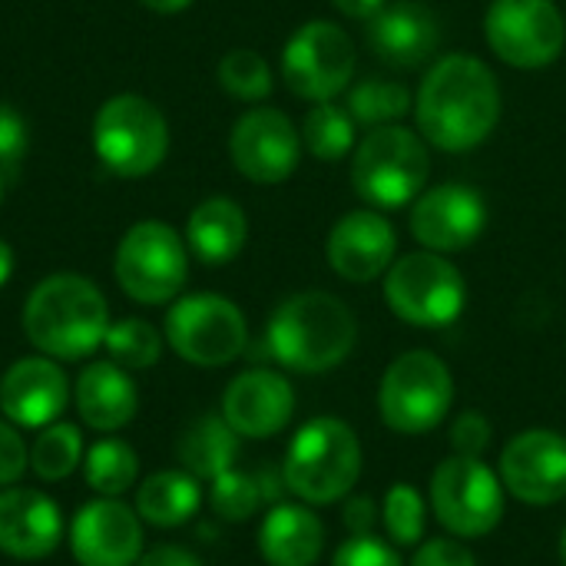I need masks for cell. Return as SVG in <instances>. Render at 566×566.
<instances>
[{
	"label": "cell",
	"mask_w": 566,
	"mask_h": 566,
	"mask_svg": "<svg viewBox=\"0 0 566 566\" xmlns=\"http://www.w3.org/2000/svg\"><path fill=\"white\" fill-rule=\"evenodd\" d=\"M302 143L322 163H338L355 149V119L332 99L315 103L302 119Z\"/></svg>",
	"instance_id": "cell-29"
},
{
	"label": "cell",
	"mask_w": 566,
	"mask_h": 566,
	"mask_svg": "<svg viewBox=\"0 0 566 566\" xmlns=\"http://www.w3.org/2000/svg\"><path fill=\"white\" fill-rule=\"evenodd\" d=\"M265 342L279 365L302 375H322L352 355L358 322L342 298L328 292H298L272 312Z\"/></svg>",
	"instance_id": "cell-3"
},
{
	"label": "cell",
	"mask_w": 566,
	"mask_h": 566,
	"mask_svg": "<svg viewBox=\"0 0 566 566\" xmlns=\"http://www.w3.org/2000/svg\"><path fill=\"white\" fill-rule=\"evenodd\" d=\"M325 547L322 521L302 504H279L265 514L259 551L269 566H315Z\"/></svg>",
	"instance_id": "cell-23"
},
{
	"label": "cell",
	"mask_w": 566,
	"mask_h": 566,
	"mask_svg": "<svg viewBox=\"0 0 566 566\" xmlns=\"http://www.w3.org/2000/svg\"><path fill=\"white\" fill-rule=\"evenodd\" d=\"M232 166L259 186L285 182L302 156V133L295 123L272 106H255L242 113L229 133Z\"/></svg>",
	"instance_id": "cell-14"
},
{
	"label": "cell",
	"mask_w": 566,
	"mask_h": 566,
	"mask_svg": "<svg viewBox=\"0 0 566 566\" xmlns=\"http://www.w3.org/2000/svg\"><path fill=\"white\" fill-rule=\"evenodd\" d=\"M106 352L119 368H149L163 355L159 332L143 318H123L106 332Z\"/></svg>",
	"instance_id": "cell-32"
},
{
	"label": "cell",
	"mask_w": 566,
	"mask_h": 566,
	"mask_svg": "<svg viewBox=\"0 0 566 566\" xmlns=\"http://www.w3.org/2000/svg\"><path fill=\"white\" fill-rule=\"evenodd\" d=\"M83 458V434L73 424H46L30 448V468L43 481H63Z\"/></svg>",
	"instance_id": "cell-31"
},
{
	"label": "cell",
	"mask_w": 566,
	"mask_h": 566,
	"mask_svg": "<svg viewBox=\"0 0 566 566\" xmlns=\"http://www.w3.org/2000/svg\"><path fill=\"white\" fill-rule=\"evenodd\" d=\"M23 332L46 358L76 361L106 342L109 308L90 279L60 272L30 292L23 305Z\"/></svg>",
	"instance_id": "cell-2"
},
{
	"label": "cell",
	"mask_w": 566,
	"mask_h": 566,
	"mask_svg": "<svg viewBox=\"0 0 566 566\" xmlns=\"http://www.w3.org/2000/svg\"><path fill=\"white\" fill-rule=\"evenodd\" d=\"M136 566H202L196 554L182 551V547H156L149 554H143Z\"/></svg>",
	"instance_id": "cell-42"
},
{
	"label": "cell",
	"mask_w": 566,
	"mask_h": 566,
	"mask_svg": "<svg viewBox=\"0 0 566 566\" xmlns=\"http://www.w3.org/2000/svg\"><path fill=\"white\" fill-rule=\"evenodd\" d=\"M70 401V381L50 358H20L0 378V411L23 428L53 424Z\"/></svg>",
	"instance_id": "cell-20"
},
{
	"label": "cell",
	"mask_w": 566,
	"mask_h": 566,
	"mask_svg": "<svg viewBox=\"0 0 566 566\" xmlns=\"http://www.w3.org/2000/svg\"><path fill=\"white\" fill-rule=\"evenodd\" d=\"M385 531L391 537V544L398 547H415L424 537V524H428V511H424V497L418 494V488L411 484H395L385 494Z\"/></svg>",
	"instance_id": "cell-35"
},
{
	"label": "cell",
	"mask_w": 566,
	"mask_h": 566,
	"mask_svg": "<svg viewBox=\"0 0 566 566\" xmlns=\"http://www.w3.org/2000/svg\"><path fill=\"white\" fill-rule=\"evenodd\" d=\"M431 176L428 139L408 126H375L352 159V186L371 209H401L415 202Z\"/></svg>",
	"instance_id": "cell-5"
},
{
	"label": "cell",
	"mask_w": 566,
	"mask_h": 566,
	"mask_svg": "<svg viewBox=\"0 0 566 566\" xmlns=\"http://www.w3.org/2000/svg\"><path fill=\"white\" fill-rule=\"evenodd\" d=\"M219 83L229 96L259 103L272 93V70L262 53L255 50H229L219 63Z\"/></svg>",
	"instance_id": "cell-33"
},
{
	"label": "cell",
	"mask_w": 566,
	"mask_h": 566,
	"mask_svg": "<svg viewBox=\"0 0 566 566\" xmlns=\"http://www.w3.org/2000/svg\"><path fill=\"white\" fill-rule=\"evenodd\" d=\"M202 504L199 478L189 471H159L143 481L136 494V514L153 527H179Z\"/></svg>",
	"instance_id": "cell-27"
},
{
	"label": "cell",
	"mask_w": 566,
	"mask_h": 566,
	"mask_svg": "<svg viewBox=\"0 0 566 566\" xmlns=\"http://www.w3.org/2000/svg\"><path fill=\"white\" fill-rule=\"evenodd\" d=\"M488 46L517 70L551 66L566 46V20L554 0H494L484 13Z\"/></svg>",
	"instance_id": "cell-13"
},
{
	"label": "cell",
	"mask_w": 566,
	"mask_h": 566,
	"mask_svg": "<svg viewBox=\"0 0 566 566\" xmlns=\"http://www.w3.org/2000/svg\"><path fill=\"white\" fill-rule=\"evenodd\" d=\"M361 478L358 434L338 418L308 421L289 444L282 481L305 504H335L355 491Z\"/></svg>",
	"instance_id": "cell-4"
},
{
	"label": "cell",
	"mask_w": 566,
	"mask_h": 566,
	"mask_svg": "<svg viewBox=\"0 0 566 566\" xmlns=\"http://www.w3.org/2000/svg\"><path fill=\"white\" fill-rule=\"evenodd\" d=\"M438 43H441L438 17L424 3H415V0L385 3L381 13L368 20L371 53L395 70H411V66L428 63Z\"/></svg>",
	"instance_id": "cell-21"
},
{
	"label": "cell",
	"mask_w": 566,
	"mask_h": 566,
	"mask_svg": "<svg viewBox=\"0 0 566 566\" xmlns=\"http://www.w3.org/2000/svg\"><path fill=\"white\" fill-rule=\"evenodd\" d=\"M454 401L451 368L434 352H405L395 358L378 388L381 421L398 434L434 431Z\"/></svg>",
	"instance_id": "cell-7"
},
{
	"label": "cell",
	"mask_w": 566,
	"mask_h": 566,
	"mask_svg": "<svg viewBox=\"0 0 566 566\" xmlns=\"http://www.w3.org/2000/svg\"><path fill=\"white\" fill-rule=\"evenodd\" d=\"M488 226L484 199L461 182L424 189L411 206V235L428 252H461L481 239Z\"/></svg>",
	"instance_id": "cell-16"
},
{
	"label": "cell",
	"mask_w": 566,
	"mask_h": 566,
	"mask_svg": "<svg viewBox=\"0 0 566 566\" xmlns=\"http://www.w3.org/2000/svg\"><path fill=\"white\" fill-rule=\"evenodd\" d=\"M113 269L119 289L129 298L143 305H163L182 292L189 275V252L172 226L146 219L119 239Z\"/></svg>",
	"instance_id": "cell-9"
},
{
	"label": "cell",
	"mask_w": 566,
	"mask_h": 566,
	"mask_svg": "<svg viewBox=\"0 0 566 566\" xmlns=\"http://www.w3.org/2000/svg\"><path fill=\"white\" fill-rule=\"evenodd\" d=\"M93 149L99 163L123 179L149 176L169 153L166 116L146 96L119 93L93 116Z\"/></svg>",
	"instance_id": "cell-6"
},
{
	"label": "cell",
	"mask_w": 566,
	"mask_h": 566,
	"mask_svg": "<svg viewBox=\"0 0 566 566\" xmlns=\"http://www.w3.org/2000/svg\"><path fill=\"white\" fill-rule=\"evenodd\" d=\"M265 497H272L269 488H265L259 478L242 474V471H226V474H219V478L212 481V491H209L212 511H216L222 521H235V524H239V521H249V517L259 511V504H262Z\"/></svg>",
	"instance_id": "cell-34"
},
{
	"label": "cell",
	"mask_w": 566,
	"mask_h": 566,
	"mask_svg": "<svg viewBox=\"0 0 566 566\" xmlns=\"http://www.w3.org/2000/svg\"><path fill=\"white\" fill-rule=\"evenodd\" d=\"M501 481L517 501L551 507L566 497V438L547 428L521 431L501 454Z\"/></svg>",
	"instance_id": "cell-15"
},
{
	"label": "cell",
	"mask_w": 566,
	"mask_h": 566,
	"mask_svg": "<svg viewBox=\"0 0 566 566\" xmlns=\"http://www.w3.org/2000/svg\"><path fill=\"white\" fill-rule=\"evenodd\" d=\"M10 272H13V252H10V245L0 239V289L7 285Z\"/></svg>",
	"instance_id": "cell-45"
},
{
	"label": "cell",
	"mask_w": 566,
	"mask_h": 566,
	"mask_svg": "<svg viewBox=\"0 0 566 566\" xmlns=\"http://www.w3.org/2000/svg\"><path fill=\"white\" fill-rule=\"evenodd\" d=\"M332 566H405L398 551H391L388 544H381L378 537H352L348 544L338 547Z\"/></svg>",
	"instance_id": "cell-36"
},
{
	"label": "cell",
	"mask_w": 566,
	"mask_h": 566,
	"mask_svg": "<svg viewBox=\"0 0 566 566\" xmlns=\"http://www.w3.org/2000/svg\"><path fill=\"white\" fill-rule=\"evenodd\" d=\"M76 411L96 431H119L136 415V385L116 361H93L76 381Z\"/></svg>",
	"instance_id": "cell-24"
},
{
	"label": "cell",
	"mask_w": 566,
	"mask_h": 566,
	"mask_svg": "<svg viewBox=\"0 0 566 566\" xmlns=\"http://www.w3.org/2000/svg\"><path fill=\"white\" fill-rule=\"evenodd\" d=\"M136 474H139L136 451L116 438L96 441L86 454V484L103 497H116V494L129 491Z\"/></svg>",
	"instance_id": "cell-30"
},
{
	"label": "cell",
	"mask_w": 566,
	"mask_h": 566,
	"mask_svg": "<svg viewBox=\"0 0 566 566\" xmlns=\"http://www.w3.org/2000/svg\"><path fill=\"white\" fill-rule=\"evenodd\" d=\"M292 385L269 368L242 371L222 395V418L239 438H272L292 421Z\"/></svg>",
	"instance_id": "cell-19"
},
{
	"label": "cell",
	"mask_w": 566,
	"mask_h": 566,
	"mask_svg": "<svg viewBox=\"0 0 566 566\" xmlns=\"http://www.w3.org/2000/svg\"><path fill=\"white\" fill-rule=\"evenodd\" d=\"M146 10H156V13H179V10H186L192 0H139Z\"/></svg>",
	"instance_id": "cell-44"
},
{
	"label": "cell",
	"mask_w": 566,
	"mask_h": 566,
	"mask_svg": "<svg viewBox=\"0 0 566 566\" xmlns=\"http://www.w3.org/2000/svg\"><path fill=\"white\" fill-rule=\"evenodd\" d=\"M63 537L60 507L27 488H10L0 494V551L17 560H40L56 551Z\"/></svg>",
	"instance_id": "cell-22"
},
{
	"label": "cell",
	"mask_w": 566,
	"mask_h": 566,
	"mask_svg": "<svg viewBox=\"0 0 566 566\" xmlns=\"http://www.w3.org/2000/svg\"><path fill=\"white\" fill-rule=\"evenodd\" d=\"M355 76V43L332 20L302 23L282 50L285 86L312 103L335 99Z\"/></svg>",
	"instance_id": "cell-12"
},
{
	"label": "cell",
	"mask_w": 566,
	"mask_h": 566,
	"mask_svg": "<svg viewBox=\"0 0 566 566\" xmlns=\"http://www.w3.org/2000/svg\"><path fill=\"white\" fill-rule=\"evenodd\" d=\"M451 448L464 458H481L491 448V424L478 411H464L451 428Z\"/></svg>",
	"instance_id": "cell-37"
},
{
	"label": "cell",
	"mask_w": 566,
	"mask_h": 566,
	"mask_svg": "<svg viewBox=\"0 0 566 566\" xmlns=\"http://www.w3.org/2000/svg\"><path fill=\"white\" fill-rule=\"evenodd\" d=\"M23 153H27V123L10 103H0V169L13 172Z\"/></svg>",
	"instance_id": "cell-38"
},
{
	"label": "cell",
	"mask_w": 566,
	"mask_h": 566,
	"mask_svg": "<svg viewBox=\"0 0 566 566\" xmlns=\"http://www.w3.org/2000/svg\"><path fill=\"white\" fill-rule=\"evenodd\" d=\"M176 454H179L182 471H189L192 478H202V481H216L219 474L232 471V464L239 458V434L229 428L226 418L206 415L182 431Z\"/></svg>",
	"instance_id": "cell-26"
},
{
	"label": "cell",
	"mask_w": 566,
	"mask_h": 566,
	"mask_svg": "<svg viewBox=\"0 0 566 566\" xmlns=\"http://www.w3.org/2000/svg\"><path fill=\"white\" fill-rule=\"evenodd\" d=\"M385 298L401 322L418 328H444L464 312L468 285L444 255L424 249L391 262L385 275Z\"/></svg>",
	"instance_id": "cell-8"
},
{
	"label": "cell",
	"mask_w": 566,
	"mask_h": 566,
	"mask_svg": "<svg viewBox=\"0 0 566 566\" xmlns=\"http://www.w3.org/2000/svg\"><path fill=\"white\" fill-rule=\"evenodd\" d=\"M421 136L444 153L481 146L501 119V86L488 63L468 53L441 56L415 96Z\"/></svg>",
	"instance_id": "cell-1"
},
{
	"label": "cell",
	"mask_w": 566,
	"mask_h": 566,
	"mask_svg": "<svg viewBox=\"0 0 566 566\" xmlns=\"http://www.w3.org/2000/svg\"><path fill=\"white\" fill-rule=\"evenodd\" d=\"M348 20H371L375 13H381V7L388 0H332Z\"/></svg>",
	"instance_id": "cell-43"
},
{
	"label": "cell",
	"mask_w": 566,
	"mask_h": 566,
	"mask_svg": "<svg viewBox=\"0 0 566 566\" xmlns=\"http://www.w3.org/2000/svg\"><path fill=\"white\" fill-rule=\"evenodd\" d=\"M345 109L352 113L355 123L361 126H391L398 123L401 116H408L415 109V96L408 86L401 83H391V80H378V76H368L361 83H355L348 90V103Z\"/></svg>",
	"instance_id": "cell-28"
},
{
	"label": "cell",
	"mask_w": 566,
	"mask_h": 566,
	"mask_svg": "<svg viewBox=\"0 0 566 566\" xmlns=\"http://www.w3.org/2000/svg\"><path fill=\"white\" fill-rule=\"evenodd\" d=\"M560 564L566 566V527H564V534H560Z\"/></svg>",
	"instance_id": "cell-46"
},
{
	"label": "cell",
	"mask_w": 566,
	"mask_h": 566,
	"mask_svg": "<svg viewBox=\"0 0 566 566\" xmlns=\"http://www.w3.org/2000/svg\"><path fill=\"white\" fill-rule=\"evenodd\" d=\"M70 551L80 566H136L143 554L139 514L113 497L86 504L73 517Z\"/></svg>",
	"instance_id": "cell-17"
},
{
	"label": "cell",
	"mask_w": 566,
	"mask_h": 566,
	"mask_svg": "<svg viewBox=\"0 0 566 566\" xmlns=\"http://www.w3.org/2000/svg\"><path fill=\"white\" fill-rule=\"evenodd\" d=\"M398 249L395 226L378 212V209H355L342 216L325 242L328 265L345 279V282H375L381 272L391 269Z\"/></svg>",
	"instance_id": "cell-18"
},
{
	"label": "cell",
	"mask_w": 566,
	"mask_h": 566,
	"mask_svg": "<svg viewBox=\"0 0 566 566\" xmlns=\"http://www.w3.org/2000/svg\"><path fill=\"white\" fill-rule=\"evenodd\" d=\"M249 239V222L239 202L216 196L192 209L186 222V245L202 265L232 262Z\"/></svg>",
	"instance_id": "cell-25"
},
{
	"label": "cell",
	"mask_w": 566,
	"mask_h": 566,
	"mask_svg": "<svg viewBox=\"0 0 566 566\" xmlns=\"http://www.w3.org/2000/svg\"><path fill=\"white\" fill-rule=\"evenodd\" d=\"M345 527L352 537H368L375 527V501L371 497H355L345 504Z\"/></svg>",
	"instance_id": "cell-41"
},
{
	"label": "cell",
	"mask_w": 566,
	"mask_h": 566,
	"mask_svg": "<svg viewBox=\"0 0 566 566\" xmlns=\"http://www.w3.org/2000/svg\"><path fill=\"white\" fill-rule=\"evenodd\" d=\"M411 566H478V560L464 544L448 541V537H434V541L418 547Z\"/></svg>",
	"instance_id": "cell-39"
},
{
	"label": "cell",
	"mask_w": 566,
	"mask_h": 566,
	"mask_svg": "<svg viewBox=\"0 0 566 566\" xmlns=\"http://www.w3.org/2000/svg\"><path fill=\"white\" fill-rule=\"evenodd\" d=\"M434 517L458 537H484L504 517V481L481 461L451 454L431 474Z\"/></svg>",
	"instance_id": "cell-11"
},
{
	"label": "cell",
	"mask_w": 566,
	"mask_h": 566,
	"mask_svg": "<svg viewBox=\"0 0 566 566\" xmlns=\"http://www.w3.org/2000/svg\"><path fill=\"white\" fill-rule=\"evenodd\" d=\"M166 342L179 358L199 368H222L245 352L249 328L235 302L199 292L179 298L166 315Z\"/></svg>",
	"instance_id": "cell-10"
},
{
	"label": "cell",
	"mask_w": 566,
	"mask_h": 566,
	"mask_svg": "<svg viewBox=\"0 0 566 566\" xmlns=\"http://www.w3.org/2000/svg\"><path fill=\"white\" fill-rule=\"evenodd\" d=\"M27 468H30V451L23 448V438L0 421V484H17Z\"/></svg>",
	"instance_id": "cell-40"
}]
</instances>
